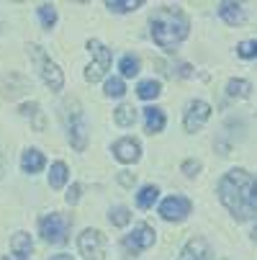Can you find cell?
Returning <instances> with one entry per match:
<instances>
[{"label":"cell","mask_w":257,"mask_h":260,"mask_svg":"<svg viewBox=\"0 0 257 260\" xmlns=\"http://www.w3.org/2000/svg\"><path fill=\"white\" fill-rule=\"evenodd\" d=\"M218 199L237 221L257 216V178L247 170H229L218 183Z\"/></svg>","instance_id":"6da1fadb"},{"label":"cell","mask_w":257,"mask_h":260,"mask_svg":"<svg viewBox=\"0 0 257 260\" xmlns=\"http://www.w3.org/2000/svg\"><path fill=\"white\" fill-rule=\"evenodd\" d=\"M188 16L180 8L172 6H162L155 11L152 16V39L165 49V52H175L180 47V42L188 36Z\"/></svg>","instance_id":"7a4b0ae2"},{"label":"cell","mask_w":257,"mask_h":260,"mask_svg":"<svg viewBox=\"0 0 257 260\" xmlns=\"http://www.w3.org/2000/svg\"><path fill=\"white\" fill-rule=\"evenodd\" d=\"M64 119H67V132H69V142L78 152L85 150L88 144V126L83 121V111L78 101H67L64 103Z\"/></svg>","instance_id":"3957f363"},{"label":"cell","mask_w":257,"mask_h":260,"mask_svg":"<svg viewBox=\"0 0 257 260\" xmlns=\"http://www.w3.org/2000/svg\"><path fill=\"white\" fill-rule=\"evenodd\" d=\"M69 216H62V214H49L39 221V232L47 242L52 245H62L67 242V235H69Z\"/></svg>","instance_id":"277c9868"},{"label":"cell","mask_w":257,"mask_h":260,"mask_svg":"<svg viewBox=\"0 0 257 260\" xmlns=\"http://www.w3.org/2000/svg\"><path fill=\"white\" fill-rule=\"evenodd\" d=\"M88 52L95 57V62L85 67V80H88V83H98V80L105 75V70L111 67V59H114V57H111V49H105L98 39H90V42H88Z\"/></svg>","instance_id":"5b68a950"},{"label":"cell","mask_w":257,"mask_h":260,"mask_svg":"<svg viewBox=\"0 0 257 260\" xmlns=\"http://www.w3.org/2000/svg\"><path fill=\"white\" fill-rule=\"evenodd\" d=\"M78 247L88 260H100L105 255V237L98 230H85L78 240Z\"/></svg>","instance_id":"8992f818"},{"label":"cell","mask_w":257,"mask_h":260,"mask_svg":"<svg viewBox=\"0 0 257 260\" xmlns=\"http://www.w3.org/2000/svg\"><path fill=\"white\" fill-rule=\"evenodd\" d=\"M155 245V230L150 224H136L131 235L124 237V247L129 252H141L146 247H152Z\"/></svg>","instance_id":"52a82bcc"},{"label":"cell","mask_w":257,"mask_h":260,"mask_svg":"<svg viewBox=\"0 0 257 260\" xmlns=\"http://www.w3.org/2000/svg\"><path fill=\"white\" fill-rule=\"evenodd\" d=\"M211 116V106L206 101H191L188 108H186V119H182V124H186V132H198Z\"/></svg>","instance_id":"ba28073f"},{"label":"cell","mask_w":257,"mask_h":260,"mask_svg":"<svg viewBox=\"0 0 257 260\" xmlns=\"http://www.w3.org/2000/svg\"><path fill=\"white\" fill-rule=\"evenodd\" d=\"M160 214L167 221H182L191 214V201L186 196H170L160 204Z\"/></svg>","instance_id":"9c48e42d"},{"label":"cell","mask_w":257,"mask_h":260,"mask_svg":"<svg viewBox=\"0 0 257 260\" xmlns=\"http://www.w3.org/2000/svg\"><path fill=\"white\" fill-rule=\"evenodd\" d=\"M33 49H36V54H39V59H42V78H44V83H47L52 90H62V85H64L62 70H59L52 59H47V57L42 54V49H39V47H33Z\"/></svg>","instance_id":"30bf717a"},{"label":"cell","mask_w":257,"mask_h":260,"mask_svg":"<svg viewBox=\"0 0 257 260\" xmlns=\"http://www.w3.org/2000/svg\"><path fill=\"white\" fill-rule=\"evenodd\" d=\"M114 155H116V160L119 162H136L139 160V155H141V147H139V142L136 139H131V137H124V139H119L116 144H114Z\"/></svg>","instance_id":"8fae6325"},{"label":"cell","mask_w":257,"mask_h":260,"mask_svg":"<svg viewBox=\"0 0 257 260\" xmlns=\"http://www.w3.org/2000/svg\"><path fill=\"white\" fill-rule=\"evenodd\" d=\"M177 260H208V245L201 237H193V240H188L186 247H182Z\"/></svg>","instance_id":"7c38bea8"},{"label":"cell","mask_w":257,"mask_h":260,"mask_svg":"<svg viewBox=\"0 0 257 260\" xmlns=\"http://www.w3.org/2000/svg\"><path fill=\"white\" fill-rule=\"evenodd\" d=\"M44 165H47V160H44V155H42L39 150H26L23 157H21V168H23V173H39Z\"/></svg>","instance_id":"4fadbf2b"},{"label":"cell","mask_w":257,"mask_h":260,"mask_svg":"<svg viewBox=\"0 0 257 260\" xmlns=\"http://www.w3.org/2000/svg\"><path fill=\"white\" fill-rule=\"evenodd\" d=\"M218 16H222L227 23H232V26H237V23H242L247 18L239 3H222L218 6Z\"/></svg>","instance_id":"5bb4252c"},{"label":"cell","mask_w":257,"mask_h":260,"mask_svg":"<svg viewBox=\"0 0 257 260\" xmlns=\"http://www.w3.org/2000/svg\"><path fill=\"white\" fill-rule=\"evenodd\" d=\"M144 121H146V132H162L165 129V111L162 108H144Z\"/></svg>","instance_id":"9a60e30c"},{"label":"cell","mask_w":257,"mask_h":260,"mask_svg":"<svg viewBox=\"0 0 257 260\" xmlns=\"http://www.w3.org/2000/svg\"><path fill=\"white\" fill-rule=\"evenodd\" d=\"M11 250H13V255L28 257V255H31V250H33L31 235H26V232H18V235H13V237H11Z\"/></svg>","instance_id":"2e32d148"},{"label":"cell","mask_w":257,"mask_h":260,"mask_svg":"<svg viewBox=\"0 0 257 260\" xmlns=\"http://www.w3.org/2000/svg\"><path fill=\"white\" fill-rule=\"evenodd\" d=\"M114 121H116L119 126H131V124L136 121V111H134V106L121 103V106L114 111Z\"/></svg>","instance_id":"e0dca14e"},{"label":"cell","mask_w":257,"mask_h":260,"mask_svg":"<svg viewBox=\"0 0 257 260\" xmlns=\"http://www.w3.org/2000/svg\"><path fill=\"white\" fill-rule=\"evenodd\" d=\"M160 93H162L160 80H141V83H139V88H136V95H139V98H144V101H152V98H157Z\"/></svg>","instance_id":"ac0fdd59"},{"label":"cell","mask_w":257,"mask_h":260,"mask_svg":"<svg viewBox=\"0 0 257 260\" xmlns=\"http://www.w3.org/2000/svg\"><path fill=\"white\" fill-rule=\"evenodd\" d=\"M157 196H160V188H157V185H144V188L139 191V196H136L139 209H150V206H155Z\"/></svg>","instance_id":"d6986e66"},{"label":"cell","mask_w":257,"mask_h":260,"mask_svg":"<svg viewBox=\"0 0 257 260\" xmlns=\"http://www.w3.org/2000/svg\"><path fill=\"white\" fill-rule=\"evenodd\" d=\"M64 183H67V165L64 162H54L52 173H49V185L52 188H62Z\"/></svg>","instance_id":"ffe728a7"},{"label":"cell","mask_w":257,"mask_h":260,"mask_svg":"<svg viewBox=\"0 0 257 260\" xmlns=\"http://www.w3.org/2000/svg\"><path fill=\"white\" fill-rule=\"evenodd\" d=\"M119 70H121L124 78H134V75H139V59L134 54H126V57H121Z\"/></svg>","instance_id":"44dd1931"},{"label":"cell","mask_w":257,"mask_h":260,"mask_svg":"<svg viewBox=\"0 0 257 260\" xmlns=\"http://www.w3.org/2000/svg\"><path fill=\"white\" fill-rule=\"evenodd\" d=\"M249 90H252V85H249L247 80H229V83H227V93H229L232 98H247Z\"/></svg>","instance_id":"7402d4cb"},{"label":"cell","mask_w":257,"mask_h":260,"mask_svg":"<svg viewBox=\"0 0 257 260\" xmlns=\"http://www.w3.org/2000/svg\"><path fill=\"white\" fill-rule=\"evenodd\" d=\"M108 219H111V224H114V227H126L129 221H131V211H129L126 206H116V209H111Z\"/></svg>","instance_id":"603a6c76"},{"label":"cell","mask_w":257,"mask_h":260,"mask_svg":"<svg viewBox=\"0 0 257 260\" xmlns=\"http://www.w3.org/2000/svg\"><path fill=\"white\" fill-rule=\"evenodd\" d=\"M105 6L111 8L114 13H129V11H136L141 6V0H124V3H119V0H108Z\"/></svg>","instance_id":"cb8c5ba5"},{"label":"cell","mask_w":257,"mask_h":260,"mask_svg":"<svg viewBox=\"0 0 257 260\" xmlns=\"http://www.w3.org/2000/svg\"><path fill=\"white\" fill-rule=\"evenodd\" d=\"M126 93V85L121 78H108L105 80V95H111V98H121Z\"/></svg>","instance_id":"d4e9b609"},{"label":"cell","mask_w":257,"mask_h":260,"mask_svg":"<svg viewBox=\"0 0 257 260\" xmlns=\"http://www.w3.org/2000/svg\"><path fill=\"white\" fill-rule=\"evenodd\" d=\"M39 18H42L44 28H52V26L57 23V11H54V6H49V3L39 6Z\"/></svg>","instance_id":"484cf974"},{"label":"cell","mask_w":257,"mask_h":260,"mask_svg":"<svg viewBox=\"0 0 257 260\" xmlns=\"http://www.w3.org/2000/svg\"><path fill=\"white\" fill-rule=\"evenodd\" d=\"M237 54H239V57H244V59L257 57V42H242V44L237 47Z\"/></svg>","instance_id":"4316f807"},{"label":"cell","mask_w":257,"mask_h":260,"mask_svg":"<svg viewBox=\"0 0 257 260\" xmlns=\"http://www.w3.org/2000/svg\"><path fill=\"white\" fill-rule=\"evenodd\" d=\"M198 170H201L198 160H186V162H182V173H186V175H196Z\"/></svg>","instance_id":"83f0119b"},{"label":"cell","mask_w":257,"mask_h":260,"mask_svg":"<svg viewBox=\"0 0 257 260\" xmlns=\"http://www.w3.org/2000/svg\"><path fill=\"white\" fill-rule=\"evenodd\" d=\"M64 199H67V204H78V201H80V185H78V183L72 185V188L67 191V196H64Z\"/></svg>","instance_id":"f1b7e54d"},{"label":"cell","mask_w":257,"mask_h":260,"mask_svg":"<svg viewBox=\"0 0 257 260\" xmlns=\"http://www.w3.org/2000/svg\"><path fill=\"white\" fill-rule=\"evenodd\" d=\"M119 183H121V185H134V175H131V173H121V175H119Z\"/></svg>","instance_id":"f546056e"},{"label":"cell","mask_w":257,"mask_h":260,"mask_svg":"<svg viewBox=\"0 0 257 260\" xmlns=\"http://www.w3.org/2000/svg\"><path fill=\"white\" fill-rule=\"evenodd\" d=\"M177 72H180L182 78H188V75H191V67H188V64H180V70H177Z\"/></svg>","instance_id":"4dcf8cb0"},{"label":"cell","mask_w":257,"mask_h":260,"mask_svg":"<svg viewBox=\"0 0 257 260\" xmlns=\"http://www.w3.org/2000/svg\"><path fill=\"white\" fill-rule=\"evenodd\" d=\"M3 260H28V257H21V255H6Z\"/></svg>","instance_id":"1f68e13d"},{"label":"cell","mask_w":257,"mask_h":260,"mask_svg":"<svg viewBox=\"0 0 257 260\" xmlns=\"http://www.w3.org/2000/svg\"><path fill=\"white\" fill-rule=\"evenodd\" d=\"M52 260H72L69 255H52Z\"/></svg>","instance_id":"d6a6232c"},{"label":"cell","mask_w":257,"mask_h":260,"mask_svg":"<svg viewBox=\"0 0 257 260\" xmlns=\"http://www.w3.org/2000/svg\"><path fill=\"white\" fill-rule=\"evenodd\" d=\"M252 237H254V240H257V230H254V232H252Z\"/></svg>","instance_id":"836d02e7"},{"label":"cell","mask_w":257,"mask_h":260,"mask_svg":"<svg viewBox=\"0 0 257 260\" xmlns=\"http://www.w3.org/2000/svg\"><path fill=\"white\" fill-rule=\"evenodd\" d=\"M0 170H3V162H0Z\"/></svg>","instance_id":"e575fe53"}]
</instances>
